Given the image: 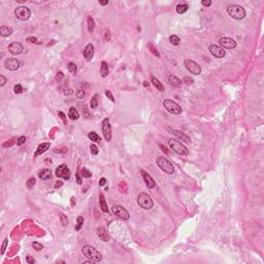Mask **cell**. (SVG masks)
<instances>
[{
  "label": "cell",
  "instance_id": "cell-1",
  "mask_svg": "<svg viewBox=\"0 0 264 264\" xmlns=\"http://www.w3.org/2000/svg\"><path fill=\"white\" fill-rule=\"evenodd\" d=\"M82 254L85 255V257H87L88 259H90L91 261L94 262H99L102 260V255L98 252V251L93 248L92 245H86L82 247Z\"/></svg>",
  "mask_w": 264,
  "mask_h": 264
},
{
  "label": "cell",
  "instance_id": "cell-2",
  "mask_svg": "<svg viewBox=\"0 0 264 264\" xmlns=\"http://www.w3.org/2000/svg\"><path fill=\"white\" fill-rule=\"evenodd\" d=\"M227 12L228 14L235 20H243L245 16V10L241 5L232 4L227 7Z\"/></svg>",
  "mask_w": 264,
  "mask_h": 264
},
{
  "label": "cell",
  "instance_id": "cell-3",
  "mask_svg": "<svg viewBox=\"0 0 264 264\" xmlns=\"http://www.w3.org/2000/svg\"><path fill=\"white\" fill-rule=\"evenodd\" d=\"M168 146H169V148H171L172 151L175 152V153H177V154H179V155H182V156H188L189 155L188 148H187L184 144H182L181 142L177 140V139L170 138L169 140H168Z\"/></svg>",
  "mask_w": 264,
  "mask_h": 264
},
{
  "label": "cell",
  "instance_id": "cell-4",
  "mask_svg": "<svg viewBox=\"0 0 264 264\" xmlns=\"http://www.w3.org/2000/svg\"><path fill=\"white\" fill-rule=\"evenodd\" d=\"M156 163L158 165L159 167L165 172V173H168V175H172L175 172V168H173V165L171 164L169 160L165 157H158L156 159Z\"/></svg>",
  "mask_w": 264,
  "mask_h": 264
},
{
  "label": "cell",
  "instance_id": "cell-5",
  "mask_svg": "<svg viewBox=\"0 0 264 264\" xmlns=\"http://www.w3.org/2000/svg\"><path fill=\"white\" fill-rule=\"evenodd\" d=\"M137 203L144 210H150V208H153L154 204L151 196L148 195V194L144 193V192H142V193H140L138 195V197H137Z\"/></svg>",
  "mask_w": 264,
  "mask_h": 264
},
{
  "label": "cell",
  "instance_id": "cell-6",
  "mask_svg": "<svg viewBox=\"0 0 264 264\" xmlns=\"http://www.w3.org/2000/svg\"><path fill=\"white\" fill-rule=\"evenodd\" d=\"M163 106H164V109L168 113H172V115H179V113H182V107L175 101L171 100V99H165L164 101H163Z\"/></svg>",
  "mask_w": 264,
  "mask_h": 264
},
{
  "label": "cell",
  "instance_id": "cell-7",
  "mask_svg": "<svg viewBox=\"0 0 264 264\" xmlns=\"http://www.w3.org/2000/svg\"><path fill=\"white\" fill-rule=\"evenodd\" d=\"M14 16L20 21H27L30 19L31 10L26 6H19L14 10Z\"/></svg>",
  "mask_w": 264,
  "mask_h": 264
},
{
  "label": "cell",
  "instance_id": "cell-8",
  "mask_svg": "<svg viewBox=\"0 0 264 264\" xmlns=\"http://www.w3.org/2000/svg\"><path fill=\"white\" fill-rule=\"evenodd\" d=\"M184 65L186 67V69L189 71L190 73L192 74H195V76H198L201 73V67L198 65L196 62H194L193 60H185L184 61Z\"/></svg>",
  "mask_w": 264,
  "mask_h": 264
},
{
  "label": "cell",
  "instance_id": "cell-9",
  "mask_svg": "<svg viewBox=\"0 0 264 264\" xmlns=\"http://www.w3.org/2000/svg\"><path fill=\"white\" fill-rule=\"evenodd\" d=\"M111 212L113 214H116L118 218L123 220H128L130 218V214L126 208H124L121 205H113L111 208Z\"/></svg>",
  "mask_w": 264,
  "mask_h": 264
},
{
  "label": "cell",
  "instance_id": "cell-10",
  "mask_svg": "<svg viewBox=\"0 0 264 264\" xmlns=\"http://www.w3.org/2000/svg\"><path fill=\"white\" fill-rule=\"evenodd\" d=\"M101 129H102V133H103V136L105 138L106 142H111V126L109 124V119H104L102 121V125H101Z\"/></svg>",
  "mask_w": 264,
  "mask_h": 264
},
{
  "label": "cell",
  "instance_id": "cell-11",
  "mask_svg": "<svg viewBox=\"0 0 264 264\" xmlns=\"http://www.w3.org/2000/svg\"><path fill=\"white\" fill-rule=\"evenodd\" d=\"M56 175L57 177H61L64 179H69L70 177V170L67 167L66 164H61L59 165L56 169Z\"/></svg>",
  "mask_w": 264,
  "mask_h": 264
},
{
  "label": "cell",
  "instance_id": "cell-12",
  "mask_svg": "<svg viewBox=\"0 0 264 264\" xmlns=\"http://www.w3.org/2000/svg\"><path fill=\"white\" fill-rule=\"evenodd\" d=\"M219 45L223 49H234L236 47V41L230 37H221L219 39Z\"/></svg>",
  "mask_w": 264,
  "mask_h": 264
},
{
  "label": "cell",
  "instance_id": "cell-13",
  "mask_svg": "<svg viewBox=\"0 0 264 264\" xmlns=\"http://www.w3.org/2000/svg\"><path fill=\"white\" fill-rule=\"evenodd\" d=\"M208 50H210V54L214 57H216V58H223L225 56V54H226L225 50L217 45H210Z\"/></svg>",
  "mask_w": 264,
  "mask_h": 264
},
{
  "label": "cell",
  "instance_id": "cell-14",
  "mask_svg": "<svg viewBox=\"0 0 264 264\" xmlns=\"http://www.w3.org/2000/svg\"><path fill=\"white\" fill-rule=\"evenodd\" d=\"M4 66H5V68L8 69V70L16 71V70H18V69H19L20 62H19V60L14 59V58H10V59L5 60Z\"/></svg>",
  "mask_w": 264,
  "mask_h": 264
},
{
  "label": "cell",
  "instance_id": "cell-15",
  "mask_svg": "<svg viewBox=\"0 0 264 264\" xmlns=\"http://www.w3.org/2000/svg\"><path fill=\"white\" fill-rule=\"evenodd\" d=\"M168 131H170V133H172V134L175 135V136L177 137V138H179V140H182V142H187V144H189V142H191V139H190V137H189L187 134H185V133H183V132H181L179 130L168 128Z\"/></svg>",
  "mask_w": 264,
  "mask_h": 264
},
{
  "label": "cell",
  "instance_id": "cell-16",
  "mask_svg": "<svg viewBox=\"0 0 264 264\" xmlns=\"http://www.w3.org/2000/svg\"><path fill=\"white\" fill-rule=\"evenodd\" d=\"M140 173H142V179H144V183H146V187H148L150 189H153L154 187L156 186V183H155V181H154L153 177L144 169L140 170Z\"/></svg>",
  "mask_w": 264,
  "mask_h": 264
},
{
  "label": "cell",
  "instance_id": "cell-17",
  "mask_svg": "<svg viewBox=\"0 0 264 264\" xmlns=\"http://www.w3.org/2000/svg\"><path fill=\"white\" fill-rule=\"evenodd\" d=\"M24 51L23 45L20 43H12L8 45V52L12 55H20Z\"/></svg>",
  "mask_w": 264,
  "mask_h": 264
},
{
  "label": "cell",
  "instance_id": "cell-18",
  "mask_svg": "<svg viewBox=\"0 0 264 264\" xmlns=\"http://www.w3.org/2000/svg\"><path fill=\"white\" fill-rule=\"evenodd\" d=\"M82 55L85 57V59L87 61H91L94 56V47H93L92 43H88L86 45V47L84 49V52H82Z\"/></svg>",
  "mask_w": 264,
  "mask_h": 264
},
{
  "label": "cell",
  "instance_id": "cell-19",
  "mask_svg": "<svg viewBox=\"0 0 264 264\" xmlns=\"http://www.w3.org/2000/svg\"><path fill=\"white\" fill-rule=\"evenodd\" d=\"M97 235H98V237L103 241H109V234H107V231L105 230L104 227H98V228H97Z\"/></svg>",
  "mask_w": 264,
  "mask_h": 264
},
{
  "label": "cell",
  "instance_id": "cell-20",
  "mask_svg": "<svg viewBox=\"0 0 264 264\" xmlns=\"http://www.w3.org/2000/svg\"><path fill=\"white\" fill-rule=\"evenodd\" d=\"M50 146H51V144H50V142H43L41 144H39V146H38L37 150H36V152L34 153V156H35V157H37V156L43 154L45 152H47V150H49Z\"/></svg>",
  "mask_w": 264,
  "mask_h": 264
},
{
  "label": "cell",
  "instance_id": "cell-21",
  "mask_svg": "<svg viewBox=\"0 0 264 264\" xmlns=\"http://www.w3.org/2000/svg\"><path fill=\"white\" fill-rule=\"evenodd\" d=\"M38 177L41 179H43V181H47V179H50L52 177V172L47 168H43V169H41L38 172Z\"/></svg>",
  "mask_w": 264,
  "mask_h": 264
},
{
  "label": "cell",
  "instance_id": "cell-22",
  "mask_svg": "<svg viewBox=\"0 0 264 264\" xmlns=\"http://www.w3.org/2000/svg\"><path fill=\"white\" fill-rule=\"evenodd\" d=\"M168 82L170 84V86H172L173 88H179L182 86V80L179 78H177L175 76H169L168 78Z\"/></svg>",
  "mask_w": 264,
  "mask_h": 264
},
{
  "label": "cell",
  "instance_id": "cell-23",
  "mask_svg": "<svg viewBox=\"0 0 264 264\" xmlns=\"http://www.w3.org/2000/svg\"><path fill=\"white\" fill-rule=\"evenodd\" d=\"M12 29L10 27L7 26H1L0 27V35L2 37H8V36L12 35Z\"/></svg>",
  "mask_w": 264,
  "mask_h": 264
},
{
  "label": "cell",
  "instance_id": "cell-24",
  "mask_svg": "<svg viewBox=\"0 0 264 264\" xmlns=\"http://www.w3.org/2000/svg\"><path fill=\"white\" fill-rule=\"evenodd\" d=\"M151 82H152V84L154 85V87L158 90V91H160V92H163V91H164V86L162 85V82H161L158 78H156L155 76H152Z\"/></svg>",
  "mask_w": 264,
  "mask_h": 264
},
{
  "label": "cell",
  "instance_id": "cell-25",
  "mask_svg": "<svg viewBox=\"0 0 264 264\" xmlns=\"http://www.w3.org/2000/svg\"><path fill=\"white\" fill-rule=\"evenodd\" d=\"M100 73H101L102 78H106L109 74V65L105 61L101 62V68H100Z\"/></svg>",
  "mask_w": 264,
  "mask_h": 264
},
{
  "label": "cell",
  "instance_id": "cell-26",
  "mask_svg": "<svg viewBox=\"0 0 264 264\" xmlns=\"http://www.w3.org/2000/svg\"><path fill=\"white\" fill-rule=\"evenodd\" d=\"M87 24H88V30H89V32L90 33L94 32L95 22H94V20H93V18L91 16H88V18H87Z\"/></svg>",
  "mask_w": 264,
  "mask_h": 264
},
{
  "label": "cell",
  "instance_id": "cell-27",
  "mask_svg": "<svg viewBox=\"0 0 264 264\" xmlns=\"http://www.w3.org/2000/svg\"><path fill=\"white\" fill-rule=\"evenodd\" d=\"M68 116L71 120H78V119L80 118V113H78V111H76V107H70V109H69Z\"/></svg>",
  "mask_w": 264,
  "mask_h": 264
},
{
  "label": "cell",
  "instance_id": "cell-28",
  "mask_svg": "<svg viewBox=\"0 0 264 264\" xmlns=\"http://www.w3.org/2000/svg\"><path fill=\"white\" fill-rule=\"evenodd\" d=\"M189 6L187 3H182V4H177V7H175V10H177V14H185V12L188 10Z\"/></svg>",
  "mask_w": 264,
  "mask_h": 264
},
{
  "label": "cell",
  "instance_id": "cell-29",
  "mask_svg": "<svg viewBox=\"0 0 264 264\" xmlns=\"http://www.w3.org/2000/svg\"><path fill=\"white\" fill-rule=\"evenodd\" d=\"M99 200H100V208H101L102 212H109V208H107V204L105 202V199H104V196L102 194L99 195Z\"/></svg>",
  "mask_w": 264,
  "mask_h": 264
},
{
  "label": "cell",
  "instance_id": "cell-30",
  "mask_svg": "<svg viewBox=\"0 0 264 264\" xmlns=\"http://www.w3.org/2000/svg\"><path fill=\"white\" fill-rule=\"evenodd\" d=\"M98 99H99V95L98 94H95L94 96L92 97L91 99V102H90V107L92 109H96L97 105H98Z\"/></svg>",
  "mask_w": 264,
  "mask_h": 264
},
{
  "label": "cell",
  "instance_id": "cell-31",
  "mask_svg": "<svg viewBox=\"0 0 264 264\" xmlns=\"http://www.w3.org/2000/svg\"><path fill=\"white\" fill-rule=\"evenodd\" d=\"M88 137H89V138L91 139L92 142H100V136H99L96 132H94V131L90 132L89 134H88Z\"/></svg>",
  "mask_w": 264,
  "mask_h": 264
},
{
  "label": "cell",
  "instance_id": "cell-32",
  "mask_svg": "<svg viewBox=\"0 0 264 264\" xmlns=\"http://www.w3.org/2000/svg\"><path fill=\"white\" fill-rule=\"evenodd\" d=\"M80 175H82V177H85V179H89V177H92V172L90 171V170H88L87 168H82V170H80Z\"/></svg>",
  "mask_w": 264,
  "mask_h": 264
},
{
  "label": "cell",
  "instance_id": "cell-33",
  "mask_svg": "<svg viewBox=\"0 0 264 264\" xmlns=\"http://www.w3.org/2000/svg\"><path fill=\"white\" fill-rule=\"evenodd\" d=\"M169 41H170V43H171V45H179V43H181V38H179V36H177V35H171L169 37Z\"/></svg>",
  "mask_w": 264,
  "mask_h": 264
},
{
  "label": "cell",
  "instance_id": "cell-34",
  "mask_svg": "<svg viewBox=\"0 0 264 264\" xmlns=\"http://www.w3.org/2000/svg\"><path fill=\"white\" fill-rule=\"evenodd\" d=\"M148 49H150V51H151V53L154 55V56L157 57V58H160V54H159L158 50L156 49V47H154V45H152V43H148Z\"/></svg>",
  "mask_w": 264,
  "mask_h": 264
},
{
  "label": "cell",
  "instance_id": "cell-35",
  "mask_svg": "<svg viewBox=\"0 0 264 264\" xmlns=\"http://www.w3.org/2000/svg\"><path fill=\"white\" fill-rule=\"evenodd\" d=\"M35 184H36V179H34V177H30V179L26 182V187L28 189H32L33 187L35 186Z\"/></svg>",
  "mask_w": 264,
  "mask_h": 264
},
{
  "label": "cell",
  "instance_id": "cell-36",
  "mask_svg": "<svg viewBox=\"0 0 264 264\" xmlns=\"http://www.w3.org/2000/svg\"><path fill=\"white\" fill-rule=\"evenodd\" d=\"M67 68H68V70L70 71L71 73H74V74H76V71H78V67H76V64L72 63V62H70V63L68 64V66H67Z\"/></svg>",
  "mask_w": 264,
  "mask_h": 264
},
{
  "label": "cell",
  "instance_id": "cell-37",
  "mask_svg": "<svg viewBox=\"0 0 264 264\" xmlns=\"http://www.w3.org/2000/svg\"><path fill=\"white\" fill-rule=\"evenodd\" d=\"M76 222H78V224H76V230L78 231V230H80V228L82 227V224H84V219H82V217H78Z\"/></svg>",
  "mask_w": 264,
  "mask_h": 264
},
{
  "label": "cell",
  "instance_id": "cell-38",
  "mask_svg": "<svg viewBox=\"0 0 264 264\" xmlns=\"http://www.w3.org/2000/svg\"><path fill=\"white\" fill-rule=\"evenodd\" d=\"M60 221H61L63 226H67V224H68V219H67V217L63 214H60Z\"/></svg>",
  "mask_w": 264,
  "mask_h": 264
},
{
  "label": "cell",
  "instance_id": "cell-39",
  "mask_svg": "<svg viewBox=\"0 0 264 264\" xmlns=\"http://www.w3.org/2000/svg\"><path fill=\"white\" fill-rule=\"evenodd\" d=\"M32 247L34 250L36 251H41L43 249V245H41V243H37V241H34V243H32Z\"/></svg>",
  "mask_w": 264,
  "mask_h": 264
},
{
  "label": "cell",
  "instance_id": "cell-40",
  "mask_svg": "<svg viewBox=\"0 0 264 264\" xmlns=\"http://www.w3.org/2000/svg\"><path fill=\"white\" fill-rule=\"evenodd\" d=\"M14 93H16V94H21V93L23 92V88H22V86L20 85V84H18V85L14 86Z\"/></svg>",
  "mask_w": 264,
  "mask_h": 264
},
{
  "label": "cell",
  "instance_id": "cell-41",
  "mask_svg": "<svg viewBox=\"0 0 264 264\" xmlns=\"http://www.w3.org/2000/svg\"><path fill=\"white\" fill-rule=\"evenodd\" d=\"M90 151H91V154H92V155H97V154H98V148H97L95 144H91V146H90Z\"/></svg>",
  "mask_w": 264,
  "mask_h": 264
},
{
  "label": "cell",
  "instance_id": "cell-42",
  "mask_svg": "<svg viewBox=\"0 0 264 264\" xmlns=\"http://www.w3.org/2000/svg\"><path fill=\"white\" fill-rule=\"evenodd\" d=\"M25 142H26V137L21 136L18 138V140H16V146H22V144H25Z\"/></svg>",
  "mask_w": 264,
  "mask_h": 264
},
{
  "label": "cell",
  "instance_id": "cell-43",
  "mask_svg": "<svg viewBox=\"0 0 264 264\" xmlns=\"http://www.w3.org/2000/svg\"><path fill=\"white\" fill-rule=\"evenodd\" d=\"M7 243H8V238H5L4 241H3V243H2V248H1V255L4 254L5 249H6V247H7Z\"/></svg>",
  "mask_w": 264,
  "mask_h": 264
},
{
  "label": "cell",
  "instance_id": "cell-44",
  "mask_svg": "<svg viewBox=\"0 0 264 264\" xmlns=\"http://www.w3.org/2000/svg\"><path fill=\"white\" fill-rule=\"evenodd\" d=\"M105 95H106V97H107V98L111 99V101L115 102V98H113V94H111V92L109 91V90H105Z\"/></svg>",
  "mask_w": 264,
  "mask_h": 264
},
{
  "label": "cell",
  "instance_id": "cell-45",
  "mask_svg": "<svg viewBox=\"0 0 264 264\" xmlns=\"http://www.w3.org/2000/svg\"><path fill=\"white\" fill-rule=\"evenodd\" d=\"M58 115H59V117L62 119L63 123L66 125V124H67V120H66V116H65V113H64L63 111H58Z\"/></svg>",
  "mask_w": 264,
  "mask_h": 264
},
{
  "label": "cell",
  "instance_id": "cell-46",
  "mask_svg": "<svg viewBox=\"0 0 264 264\" xmlns=\"http://www.w3.org/2000/svg\"><path fill=\"white\" fill-rule=\"evenodd\" d=\"M76 97L80 99H82V97H85V91L84 90H78L76 91Z\"/></svg>",
  "mask_w": 264,
  "mask_h": 264
},
{
  "label": "cell",
  "instance_id": "cell-47",
  "mask_svg": "<svg viewBox=\"0 0 264 264\" xmlns=\"http://www.w3.org/2000/svg\"><path fill=\"white\" fill-rule=\"evenodd\" d=\"M62 78H64V74H63V72L59 71V72L57 73V76H56V80H57L58 82H61Z\"/></svg>",
  "mask_w": 264,
  "mask_h": 264
},
{
  "label": "cell",
  "instance_id": "cell-48",
  "mask_svg": "<svg viewBox=\"0 0 264 264\" xmlns=\"http://www.w3.org/2000/svg\"><path fill=\"white\" fill-rule=\"evenodd\" d=\"M27 41L31 43H37V38L34 37V36H29V37H27Z\"/></svg>",
  "mask_w": 264,
  "mask_h": 264
},
{
  "label": "cell",
  "instance_id": "cell-49",
  "mask_svg": "<svg viewBox=\"0 0 264 264\" xmlns=\"http://www.w3.org/2000/svg\"><path fill=\"white\" fill-rule=\"evenodd\" d=\"M5 84H6V78L3 76H0V87H3Z\"/></svg>",
  "mask_w": 264,
  "mask_h": 264
},
{
  "label": "cell",
  "instance_id": "cell-50",
  "mask_svg": "<svg viewBox=\"0 0 264 264\" xmlns=\"http://www.w3.org/2000/svg\"><path fill=\"white\" fill-rule=\"evenodd\" d=\"M26 261L28 262L29 264L35 263V259H34V258H32V257H30V256H27V257H26Z\"/></svg>",
  "mask_w": 264,
  "mask_h": 264
},
{
  "label": "cell",
  "instance_id": "cell-51",
  "mask_svg": "<svg viewBox=\"0 0 264 264\" xmlns=\"http://www.w3.org/2000/svg\"><path fill=\"white\" fill-rule=\"evenodd\" d=\"M184 82H186L187 85H191V84H193V80L190 78H184Z\"/></svg>",
  "mask_w": 264,
  "mask_h": 264
},
{
  "label": "cell",
  "instance_id": "cell-52",
  "mask_svg": "<svg viewBox=\"0 0 264 264\" xmlns=\"http://www.w3.org/2000/svg\"><path fill=\"white\" fill-rule=\"evenodd\" d=\"M201 4H202L203 6H205V7L210 6V5H212V1H210V0H208V1H205V0H203L202 2H201Z\"/></svg>",
  "mask_w": 264,
  "mask_h": 264
},
{
  "label": "cell",
  "instance_id": "cell-53",
  "mask_svg": "<svg viewBox=\"0 0 264 264\" xmlns=\"http://www.w3.org/2000/svg\"><path fill=\"white\" fill-rule=\"evenodd\" d=\"M105 184H106V179L104 177H101V179H99V186H104Z\"/></svg>",
  "mask_w": 264,
  "mask_h": 264
},
{
  "label": "cell",
  "instance_id": "cell-54",
  "mask_svg": "<svg viewBox=\"0 0 264 264\" xmlns=\"http://www.w3.org/2000/svg\"><path fill=\"white\" fill-rule=\"evenodd\" d=\"M76 181H78V184H82V179L80 177V173H76Z\"/></svg>",
  "mask_w": 264,
  "mask_h": 264
},
{
  "label": "cell",
  "instance_id": "cell-55",
  "mask_svg": "<svg viewBox=\"0 0 264 264\" xmlns=\"http://www.w3.org/2000/svg\"><path fill=\"white\" fill-rule=\"evenodd\" d=\"M99 4H100V5H106V4H109V0H105V1H99Z\"/></svg>",
  "mask_w": 264,
  "mask_h": 264
},
{
  "label": "cell",
  "instance_id": "cell-56",
  "mask_svg": "<svg viewBox=\"0 0 264 264\" xmlns=\"http://www.w3.org/2000/svg\"><path fill=\"white\" fill-rule=\"evenodd\" d=\"M144 87H148V86H150V82H144Z\"/></svg>",
  "mask_w": 264,
  "mask_h": 264
},
{
  "label": "cell",
  "instance_id": "cell-57",
  "mask_svg": "<svg viewBox=\"0 0 264 264\" xmlns=\"http://www.w3.org/2000/svg\"><path fill=\"white\" fill-rule=\"evenodd\" d=\"M61 185H62V183H57V184H56V186H55V187H56V188H57V187H60V186H61Z\"/></svg>",
  "mask_w": 264,
  "mask_h": 264
}]
</instances>
